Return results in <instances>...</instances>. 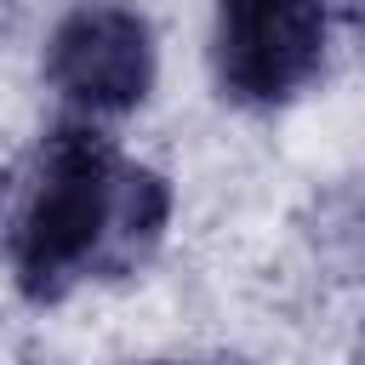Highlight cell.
<instances>
[{
	"label": "cell",
	"mask_w": 365,
	"mask_h": 365,
	"mask_svg": "<svg viewBox=\"0 0 365 365\" xmlns=\"http://www.w3.org/2000/svg\"><path fill=\"white\" fill-rule=\"evenodd\" d=\"M148 365H165V359H148Z\"/></svg>",
	"instance_id": "obj_5"
},
{
	"label": "cell",
	"mask_w": 365,
	"mask_h": 365,
	"mask_svg": "<svg viewBox=\"0 0 365 365\" xmlns=\"http://www.w3.org/2000/svg\"><path fill=\"white\" fill-rule=\"evenodd\" d=\"M171 228V177L125 160L91 120L57 125L11 205V285L29 302H63L86 279L137 274Z\"/></svg>",
	"instance_id": "obj_1"
},
{
	"label": "cell",
	"mask_w": 365,
	"mask_h": 365,
	"mask_svg": "<svg viewBox=\"0 0 365 365\" xmlns=\"http://www.w3.org/2000/svg\"><path fill=\"white\" fill-rule=\"evenodd\" d=\"M331 46V0H211V74L240 108H279L314 86Z\"/></svg>",
	"instance_id": "obj_2"
},
{
	"label": "cell",
	"mask_w": 365,
	"mask_h": 365,
	"mask_svg": "<svg viewBox=\"0 0 365 365\" xmlns=\"http://www.w3.org/2000/svg\"><path fill=\"white\" fill-rule=\"evenodd\" d=\"M348 11H354V23H365V0H342Z\"/></svg>",
	"instance_id": "obj_4"
},
{
	"label": "cell",
	"mask_w": 365,
	"mask_h": 365,
	"mask_svg": "<svg viewBox=\"0 0 365 365\" xmlns=\"http://www.w3.org/2000/svg\"><path fill=\"white\" fill-rule=\"evenodd\" d=\"M46 86L86 120H114L148 103L160 74L154 23L125 0H80L46 34Z\"/></svg>",
	"instance_id": "obj_3"
}]
</instances>
